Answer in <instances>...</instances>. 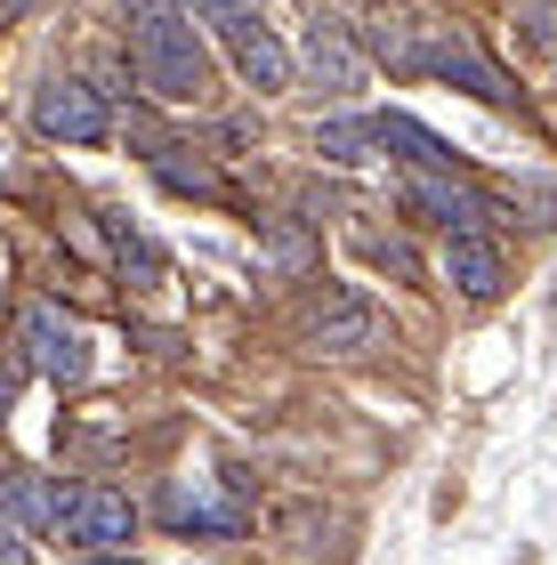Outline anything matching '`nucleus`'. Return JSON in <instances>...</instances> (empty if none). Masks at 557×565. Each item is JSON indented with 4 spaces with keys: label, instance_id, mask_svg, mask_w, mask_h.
I'll return each mask as SVG.
<instances>
[{
    "label": "nucleus",
    "instance_id": "f3484780",
    "mask_svg": "<svg viewBox=\"0 0 557 565\" xmlns=\"http://www.w3.org/2000/svg\"><path fill=\"white\" fill-rule=\"evenodd\" d=\"M17 404V364H0V413Z\"/></svg>",
    "mask_w": 557,
    "mask_h": 565
},
{
    "label": "nucleus",
    "instance_id": "9d476101",
    "mask_svg": "<svg viewBox=\"0 0 557 565\" xmlns=\"http://www.w3.org/2000/svg\"><path fill=\"white\" fill-rule=\"evenodd\" d=\"M444 282L461 299H501V243L485 226H469V235H444Z\"/></svg>",
    "mask_w": 557,
    "mask_h": 565
},
{
    "label": "nucleus",
    "instance_id": "2eb2a0df",
    "mask_svg": "<svg viewBox=\"0 0 557 565\" xmlns=\"http://www.w3.org/2000/svg\"><path fill=\"white\" fill-rule=\"evenodd\" d=\"M315 153H323V162H372V153H379L372 114H364V121H323V130H315Z\"/></svg>",
    "mask_w": 557,
    "mask_h": 565
},
{
    "label": "nucleus",
    "instance_id": "6e6552de",
    "mask_svg": "<svg viewBox=\"0 0 557 565\" xmlns=\"http://www.w3.org/2000/svg\"><path fill=\"white\" fill-rule=\"evenodd\" d=\"M130 533H138L130 493H106V484H89V493H65V542L114 550V542H130Z\"/></svg>",
    "mask_w": 557,
    "mask_h": 565
},
{
    "label": "nucleus",
    "instance_id": "39448f33",
    "mask_svg": "<svg viewBox=\"0 0 557 565\" xmlns=\"http://www.w3.org/2000/svg\"><path fill=\"white\" fill-rule=\"evenodd\" d=\"M33 130L57 138V146H97L114 130V114H106V97H97L82 73H49L33 89Z\"/></svg>",
    "mask_w": 557,
    "mask_h": 565
},
{
    "label": "nucleus",
    "instance_id": "0eeeda50",
    "mask_svg": "<svg viewBox=\"0 0 557 565\" xmlns=\"http://www.w3.org/2000/svg\"><path fill=\"white\" fill-rule=\"evenodd\" d=\"M308 340L323 355H364V348H379V307L340 282V291H323V307L308 316Z\"/></svg>",
    "mask_w": 557,
    "mask_h": 565
},
{
    "label": "nucleus",
    "instance_id": "f03ea898",
    "mask_svg": "<svg viewBox=\"0 0 557 565\" xmlns=\"http://www.w3.org/2000/svg\"><path fill=\"white\" fill-rule=\"evenodd\" d=\"M121 24H130L138 82L154 89L162 106H202V97H211V49H202L186 0H121Z\"/></svg>",
    "mask_w": 557,
    "mask_h": 565
},
{
    "label": "nucleus",
    "instance_id": "9b49d317",
    "mask_svg": "<svg viewBox=\"0 0 557 565\" xmlns=\"http://www.w3.org/2000/svg\"><path fill=\"white\" fill-rule=\"evenodd\" d=\"M308 65H315V82L323 89H364V49H356V33H347L340 17H315L308 24Z\"/></svg>",
    "mask_w": 557,
    "mask_h": 565
},
{
    "label": "nucleus",
    "instance_id": "1a4fd4ad",
    "mask_svg": "<svg viewBox=\"0 0 557 565\" xmlns=\"http://www.w3.org/2000/svg\"><path fill=\"white\" fill-rule=\"evenodd\" d=\"M162 518L179 525V533H243V501H226L218 493V477H170V493H162Z\"/></svg>",
    "mask_w": 557,
    "mask_h": 565
},
{
    "label": "nucleus",
    "instance_id": "ddd939ff",
    "mask_svg": "<svg viewBox=\"0 0 557 565\" xmlns=\"http://www.w3.org/2000/svg\"><path fill=\"white\" fill-rule=\"evenodd\" d=\"M0 509H9V525H24V533L33 525H65V493L49 477H9L0 484Z\"/></svg>",
    "mask_w": 557,
    "mask_h": 565
},
{
    "label": "nucleus",
    "instance_id": "dca6fc26",
    "mask_svg": "<svg viewBox=\"0 0 557 565\" xmlns=\"http://www.w3.org/2000/svg\"><path fill=\"white\" fill-rule=\"evenodd\" d=\"M0 565H33V542H24V525L0 518Z\"/></svg>",
    "mask_w": 557,
    "mask_h": 565
},
{
    "label": "nucleus",
    "instance_id": "423d86ee",
    "mask_svg": "<svg viewBox=\"0 0 557 565\" xmlns=\"http://www.w3.org/2000/svg\"><path fill=\"white\" fill-rule=\"evenodd\" d=\"M404 211L428 218V226H444V235H469V226L493 218V202L476 194L469 178H452V170H413V178H404Z\"/></svg>",
    "mask_w": 557,
    "mask_h": 565
},
{
    "label": "nucleus",
    "instance_id": "7ed1b4c3",
    "mask_svg": "<svg viewBox=\"0 0 557 565\" xmlns=\"http://www.w3.org/2000/svg\"><path fill=\"white\" fill-rule=\"evenodd\" d=\"M194 17L218 33V49L235 57V73H243V89H259V97H275V89H291V49L259 24V9L250 0H194Z\"/></svg>",
    "mask_w": 557,
    "mask_h": 565
},
{
    "label": "nucleus",
    "instance_id": "a211bd4d",
    "mask_svg": "<svg viewBox=\"0 0 557 565\" xmlns=\"http://www.w3.org/2000/svg\"><path fill=\"white\" fill-rule=\"evenodd\" d=\"M82 565H138V557H82Z\"/></svg>",
    "mask_w": 557,
    "mask_h": 565
},
{
    "label": "nucleus",
    "instance_id": "f8f14e48",
    "mask_svg": "<svg viewBox=\"0 0 557 565\" xmlns=\"http://www.w3.org/2000/svg\"><path fill=\"white\" fill-rule=\"evenodd\" d=\"M372 130H379V153H404L413 170H452V146L437 130H420L413 114H372Z\"/></svg>",
    "mask_w": 557,
    "mask_h": 565
},
{
    "label": "nucleus",
    "instance_id": "f257e3e1",
    "mask_svg": "<svg viewBox=\"0 0 557 565\" xmlns=\"http://www.w3.org/2000/svg\"><path fill=\"white\" fill-rule=\"evenodd\" d=\"M372 49L388 57V73H428V82H452L469 97H485V106H510V82L476 57V41L461 24H437V17H413V9H379L372 17Z\"/></svg>",
    "mask_w": 557,
    "mask_h": 565
},
{
    "label": "nucleus",
    "instance_id": "20e7f679",
    "mask_svg": "<svg viewBox=\"0 0 557 565\" xmlns=\"http://www.w3.org/2000/svg\"><path fill=\"white\" fill-rule=\"evenodd\" d=\"M17 340H24V355H33V372H49L57 388H82L89 364H97V355H89V331L73 323L65 307H49V299H33V307L17 316Z\"/></svg>",
    "mask_w": 557,
    "mask_h": 565
},
{
    "label": "nucleus",
    "instance_id": "4468645a",
    "mask_svg": "<svg viewBox=\"0 0 557 565\" xmlns=\"http://www.w3.org/2000/svg\"><path fill=\"white\" fill-rule=\"evenodd\" d=\"M106 235H114V259H121V275H130V282H162V250H154L146 226H130L121 211H106Z\"/></svg>",
    "mask_w": 557,
    "mask_h": 565
}]
</instances>
